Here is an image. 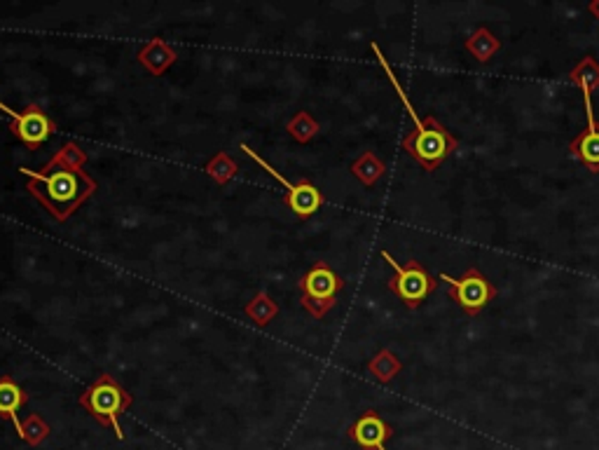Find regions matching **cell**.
<instances>
[{
	"label": "cell",
	"instance_id": "cell-1",
	"mask_svg": "<svg viewBox=\"0 0 599 450\" xmlns=\"http://www.w3.org/2000/svg\"><path fill=\"white\" fill-rule=\"evenodd\" d=\"M19 174L29 176V193L33 195L42 207H45L59 223H64L80 209L94 193H96V181L87 171H68L57 170V167H41V170H29L19 167Z\"/></svg>",
	"mask_w": 599,
	"mask_h": 450
},
{
	"label": "cell",
	"instance_id": "cell-2",
	"mask_svg": "<svg viewBox=\"0 0 599 450\" xmlns=\"http://www.w3.org/2000/svg\"><path fill=\"white\" fill-rule=\"evenodd\" d=\"M373 52H375V57L379 59V64H382V69H385L386 76H389L391 85L396 87L401 101L405 104L407 115L413 117V123H414L413 132L403 139V151H405L410 158L417 160V162L422 164L426 171H436L438 167H440V164L445 162V160H448L454 151H457L459 141H457V136H454L452 132L445 127V124H440L438 117H433V115L419 117L417 115L414 106L410 104V99H407L405 89L401 87V82H398V78L394 76V70H391L389 61H386L385 54H382V50H379L375 42H373Z\"/></svg>",
	"mask_w": 599,
	"mask_h": 450
},
{
	"label": "cell",
	"instance_id": "cell-3",
	"mask_svg": "<svg viewBox=\"0 0 599 450\" xmlns=\"http://www.w3.org/2000/svg\"><path fill=\"white\" fill-rule=\"evenodd\" d=\"M132 401H134L132 394L111 373H101L80 397L82 409L87 410L99 425L113 427L120 441H124V432L120 427V413H124L132 406Z\"/></svg>",
	"mask_w": 599,
	"mask_h": 450
},
{
	"label": "cell",
	"instance_id": "cell-4",
	"mask_svg": "<svg viewBox=\"0 0 599 450\" xmlns=\"http://www.w3.org/2000/svg\"><path fill=\"white\" fill-rule=\"evenodd\" d=\"M297 287H300V293H303L304 310L314 319H321L338 303V293L342 291L344 280L335 270L328 268L326 263H316L314 268H309L304 272Z\"/></svg>",
	"mask_w": 599,
	"mask_h": 450
},
{
	"label": "cell",
	"instance_id": "cell-5",
	"mask_svg": "<svg viewBox=\"0 0 599 450\" xmlns=\"http://www.w3.org/2000/svg\"><path fill=\"white\" fill-rule=\"evenodd\" d=\"M382 258H385L386 263L394 268V272H396V277L389 281V289L396 293L398 298H401L410 310L419 308V305L429 298L431 293L436 291L438 281L426 272V268L419 263V261H410L407 265H401L389 252H382Z\"/></svg>",
	"mask_w": 599,
	"mask_h": 450
},
{
	"label": "cell",
	"instance_id": "cell-6",
	"mask_svg": "<svg viewBox=\"0 0 599 450\" xmlns=\"http://www.w3.org/2000/svg\"><path fill=\"white\" fill-rule=\"evenodd\" d=\"M440 280L448 284L449 291H452V298L459 303V308L466 315L476 317L485 305H489L496 298V287L477 268H468L459 280L449 277L448 272H442Z\"/></svg>",
	"mask_w": 599,
	"mask_h": 450
},
{
	"label": "cell",
	"instance_id": "cell-7",
	"mask_svg": "<svg viewBox=\"0 0 599 450\" xmlns=\"http://www.w3.org/2000/svg\"><path fill=\"white\" fill-rule=\"evenodd\" d=\"M0 111L5 113L7 117L12 120V134L17 136L22 141L23 146L29 148V151H35V148H41L50 136L57 132V124L50 120L45 111H42L38 104H29L23 108L22 113L12 111L10 106H5L0 101Z\"/></svg>",
	"mask_w": 599,
	"mask_h": 450
},
{
	"label": "cell",
	"instance_id": "cell-8",
	"mask_svg": "<svg viewBox=\"0 0 599 450\" xmlns=\"http://www.w3.org/2000/svg\"><path fill=\"white\" fill-rule=\"evenodd\" d=\"M585 129L569 141V152L593 174H599V120L593 111V96H583Z\"/></svg>",
	"mask_w": 599,
	"mask_h": 450
},
{
	"label": "cell",
	"instance_id": "cell-9",
	"mask_svg": "<svg viewBox=\"0 0 599 450\" xmlns=\"http://www.w3.org/2000/svg\"><path fill=\"white\" fill-rule=\"evenodd\" d=\"M349 439L356 445H361L363 450H386V441L394 436V427L385 418L375 413V410H366L358 420L349 427Z\"/></svg>",
	"mask_w": 599,
	"mask_h": 450
},
{
	"label": "cell",
	"instance_id": "cell-10",
	"mask_svg": "<svg viewBox=\"0 0 599 450\" xmlns=\"http://www.w3.org/2000/svg\"><path fill=\"white\" fill-rule=\"evenodd\" d=\"M136 59H139V64L143 66L150 76H164L167 69L178 59V54H176L174 47L167 41H162V38H150L146 45L141 47V52Z\"/></svg>",
	"mask_w": 599,
	"mask_h": 450
},
{
	"label": "cell",
	"instance_id": "cell-11",
	"mask_svg": "<svg viewBox=\"0 0 599 450\" xmlns=\"http://www.w3.org/2000/svg\"><path fill=\"white\" fill-rule=\"evenodd\" d=\"M29 401V394L23 392L17 382L12 381L10 375L0 378V418L10 420L14 432L22 436V420H19V409Z\"/></svg>",
	"mask_w": 599,
	"mask_h": 450
},
{
	"label": "cell",
	"instance_id": "cell-12",
	"mask_svg": "<svg viewBox=\"0 0 599 450\" xmlns=\"http://www.w3.org/2000/svg\"><path fill=\"white\" fill-rule=\"evenodd\" d=\"M569 80L581 89L583 96H593L599 89V64L594 57H583L574 69L569 70Z\"/></svg>",
	"mask_w": 599,
	"mask_h": 450
},
{
	"label": "cell",
	"instance_id": "cell-13",
	"mask_svg": "<svg viewBox=\"0 0 599 450\" xmlns=\"http://www.w3.org/2000/svg\"><path fill=\"white\" fill-rule=\"evenodd\" d=\"M386 164L375 155L373 151H366L358 160L351 162V174L363 183V186H375L385 176Z\"/></svg>",
	"mask_w": 599,
	"mask_h": 450
},
{
	"label": "cell",
	"instance_id": "cell-14",
	"mask_svg": "<svg viewBox=\"0 0 599 450\" xmlns=\"http://www.w3.org/2000/svg\"><path fill=\"white\" fill-rule=\"evenodd\" d=\"M466 50H468V52L477 59V61H483L485 64V61H489V59L499 52L501 42H499V38L492 33V31L485 29V26H480V29L473 31L471 38L466 41Z\"/></svg>",
	"mask_w": 599,
	"mask_h": 450
},
{
	"label": "cell",
	"instance_id": "cell-15",
	"mask_svg": "<svg viewBox=\"0 0 599 450\" xmlns=\"http://www.w3.org/2000/svg\"><path fill=\"white\" fill-rule=\"evenodd\" d=\"M50 167H57V170H68V171H85V164H87V152L77 146L76 141H68L64 146L59 148L57 152L50 160Z\"/></svg>",
	"mask_w": 599,
	"mask_h": 450
},
{
	"label": "cell",
	"instance_id": "cell-16",
	"mask_svg": "<svg viewBox=\"0 0 599 450\" xmlns=\"http://www.w3.org/2000/svg\"><path fill=\"white\" fill-rule=\"evenodd\" d=\"M368 371L375 375L379 382H391L403 371L401 359L391 350H379L370 362H368Z\"/></svg>",
	"mask_w": 599,
	"mask_h": 450
},
{
	"label": "cell",
	"instance_id": "cell-17",
	"mask_svg": "<svg viewBox=\"0 0 599 450\" xmlns=\"http://www.w3.org/2000/svg\"><path fill=\"white\" fill-rule=\"evenodd\" d=\"M244 312H246V317H249L250 322L256 324V326H268L274 317L279 315V305H277V300L269 298L268 293L260 291L256 298L246 305Z\"/></svg>",
	"mask_w": 599,
	"mask_h": 450
},
{
	"label": "cell",
	"instance_id": "cell-18",
	"mask_svg": "<svg viewBox=\"0 0 599 450\" xmlns=\"http://www.w3.org/2000/svg\"><path fill=\"white\" fill-rule=\"evenodd\" d=\"M237 162H234L227 152H218V155L211 158L209 162H206V167H204V171H206L218 186H227V183L232 181L234 176H237Z\"/></svg>",
	"mask_w": 599,
	"mask_h": 450
},
{
	"label": "cell",
	"instance_id": "cell-19",
	"mask_svg": "<svg viewBox=\"0 0 599 450\" xmlns=\"http://www.w3.org/2000/svg\"><path fill=\"white\" fill-rule=\"evenodd\" d=\"M286 129H288V134H291L297 143H309V141L319 134V123H316L307 111H300L295 113V117L288 120Z\"/></svg>",
	"mask_w": 599,
	"mask_h": 450
},
{
	"label": "cell",
	"instance_id": "cell-20",
	"mask_svg": "<svg viewBox=\"0 0 599 450\" xmlns=\"http://www.w3.org/2000/svg\"><path fill=\"white\" fill-rule=\"evenodd\" d=\"M47 436H50V425H47L38 413H31V416L22 422V436H19V439H23L29 445H33V448L41 445Z\"/></svg>",
	"mask_w": 599,
	"mask_h": 450
},
{
	"label": "cell",
	"instance_id": "cell-21",
	"mask_svg": "<svg viewBox=\"0 0 599 450\" xmlns=\"http://www.w3.org/2000/svg\"><path fill=\"white\" fill-rule=\"evenodd\" d=\"M588 10L593 12V14H594V19H599V0H590Z\"/></svg>",
	"mask_w": 599,
	"mask_h": 450
}]
</instances>
